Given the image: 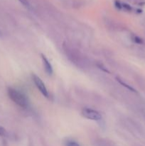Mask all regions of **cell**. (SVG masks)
I'll return each mask as SVG.
<instances>
[{"instance_id":"cell-1","label":"cell","mask_w":145,"mask_h":146,"mask_svg":"<svg viewBox=\"0 0 145 146\" xmlns=\"http://www.w3.org/2000/svg\"><path fill=\"white\" fill-rule=\"evenodd\" d=\"M10 99L21 108H26L28 106V100L23 93L15 88H9L7 91Z\"/></svg>"},{"instance_id":"cell-2","label":"cell","mask_w":145,"mask_h":146,"mask_svg":"<svg viewBox=\"0 0 145 146\" xmlns=\"http://www.w3.org/2000/svg\"><path fill=\"white\" fill-rule=\"evenodd\" d=\"M82 114L85 118L89 120H92V121H100L102 118V116L99 112L95 110L90 109V108L83 109L82 111Z\"/></svg>"},{"instance_id":"cell-3","label":"cell","mask_w":145,"mask_h":146,"mask_svg":"<svg viewBox=\"0 0 145 146\" xmlns=\"http://www.w3.org/2000/svg\"><path fill=\"white\" fill-rule=\"evenodd\" d=\"M32 78L34 84H35L37 88L39 90L40 92H41L44 96L48 98V96H49V94H48V90H47L46 87H45V84H44V83L43 82L42 80H41L39 77L37 76L36 75H35V74H33Z\"/></svg>"},{"instance_id":"cell-4","label":"cell","mask_w":145,"mask_h":146,"mask_svg":"<svg viewBox=\"0 0 145 146\" xmlns=\"http://www.w3.org/2000/svg\"><path fill=\"white\" fill-rule=\"evenodd\" d=\"M42 60H43V63H44V68H45V71H46L47 74L48 75H51L53 74V68L51 64H50L49 61L48 60V58L46 57H45V56L42 55Z\"/></svg>"},{"instance_id":"cell-5","label":"cell","mask_w":145,"mask_h":146,"mask_svg":"<svg viewBox=\"0 0 145 146\" xmlns=\"http://www.w3.org/2000/svg\"><path fill=\"white\" fill-rule=\"evenodd\" d=\"M72 6L75 8H78L82 6V1L81 0H73L72 1Z\"/></svg>"},{"instance_id":"cell-6","label":"cell","mask_w":145,"mask_h":146,"mask_svg":"<svg viewBox=\"0 0 145 146\" xmlns=\"http://www.w3.org/2000/svg\"><path fill=\"white\" fill-rule=\"evenodd\" d=\"M18 1H19L21 4H23L25 7H26V8L28 9H31V4H30L29 1H28V0H18Z\"/></svg>"},{"instance_id":"cell-7","label":"cell","mask_w":145,"mask_h":146,"mask_svg":"<svg viewBox=\"0 0 145 146\" xmlns=\"http://www.w3.org/2000/svg\"><path fill=\"white\" fill-rule=\"evenodd\" d=\"M117 81H119V83H120L121 84H122V86H125L127 88V89H129V90H130V91H133V92H135V90L133 88H132V87H131L129 85H128V84H125V82H123V81H120V80L119 79V78H117Z\"/></svg>"},{"instance_id":"cell-8","label":"cell","mask_w":145,"mask_h":146,"mask_svg":"<svg viewBox=\"0 0 145 146\" xmlns=\"http://www.w3.org/2000/svg\"><path fill=\"white\" fill-rule=\"evenodd\" d=\"M66 146H80L79 144L74 141H68L65 143Z\"/></svg>"},{"instance_id":"cell-9","label":"cell","mask_w":145,"mask_h":146,"mask_svg":"<svg viewBox=\"0 0 145 146\" xmlns=\"http://www.w3.org/2000/svg\"><path fill=\"white\" fill-rule=\"evenodd\" d=\"M134 41L136 43H137V44H142V38H140L139 37H138V36H134Z\"/></svg>"},{"instance_id":"cell-10","label":"cell","mask_w":145,"mask_h":146,"mask_svg":"<svg viewBox=\"0 0 145 146\" xmlns=\"http://www.w3.org/2000/svg\"><path fill=\"white\" fill-rule=\"evenodd\" d=\"M6 135V131L3 128L0 127V136H5Z\"/></svg>"},{"instance_id":"cell-11","label":"cell","mask_w":145,"mask_h":146,"mask_svg":"<svg viewBox=\"0 0 145 146\" xmlns=\"http://www.w3.org/2000/svg\"><path fill=\"white\" fill-rule=\"evenodd\" d=\"M134 1H143L144 0H134Z\"/></svg>"},{"instance_id":"cell-12","label":"cell","mask_w":145,"mask_h":146,"mask_svg":"<svg viewBox=\"0 0 145 146\" xmlns=\"http://www.w3.org/2000/svg\"><path fill=\"white\" fill-rule=\"evenodd\" d=\"M134 146H140V145H134Z\"/></svg>"}]
</instances>
